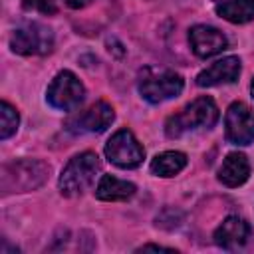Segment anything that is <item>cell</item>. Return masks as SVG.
Instances as JSON below:
<instances>
[{"label":"cell","instance_id":"5b68a950","mask_svg":"<svg viewBox=\"0 0 254 254\" xmlns=\"http://www.w3.org/2000/svg\"><path fill=\"white\" fill-rule=\"evenodd\" d=\"M10 48L20 56H46L54 50V32L40 22H26L12 32Z\"/></svg>","mask_w":254,"mask_h":254},{"label":"cell","instance_id":"8992f818","mask_svg":"<svg viewBox=\"0 0 254 254\" xmlns=\"http://www.w3.org/2000/svg\"><path fill=\"white\" fill-rule=\"evenodd\" d=\"M83 97H85V87L79 81V77L69 69H62L46 89V101L60 111L75 109L83 101Z\"/></svg>","mask_w":254,"mask_h":254},{"label":"cell","instance_id":"7a4b0ae2","mask_svg":"<svg viewBox=\"0 0 254 254\" xmlns=\"http://www.w3.org/2000/svg\"><path fill=\"white\" fill-rule=\"evenodd\" d=\"M50 177V165L38 159H18L2 167L0 185L4 192H28L42 187Z\"/></svg>","mask_w":254,"mask_h":254},{"label":"cell","instance_id":"7402d4cb","mask_svg":"<svg viewBox=\"0 0 254 254\" xmlns=\"http://www.w3.org/2000/svg\"><path fill=\"white\" fill-rule=\"evenodd\" d=\"M214 2H224V0H214Z\"/></svg>","mask_w":254,"mask_h":254},{"label":"cell","instance_id":"9c48e42d","mask_svg":"<svg viewBox=\"0 0 254 254\" xmlns=\"http://www.w3.org/2000/svg\"><path fill=\"white\" fill-rule=\"evenodd\" d=\"M115 119V111L107 101H95L87 109L73 113L65 121V129L71 133H101Z\"/></svg>","mask_w":254,"mask_h":254},{"label":"cell","instance_id":"7c38bea8","mask_svg":"<svg viewBox=\"0 0 254 254\" xmlns=\"http://www.w3.org/2000/svg\"><path fill=\"white\" fill-rule=\"evenodd\" d=\"M248 236H250V224L240 216L224 218L212 234L216 246H220L224 250H236V248L244 246Z\"/></svg>","mask_w":254,"mask_h":254},{"label":"cell","instance_id":"3957f363","mask_svg":"<svg viewBox=\"0 0 254 254\" xmlns=\"http://www.w3.org/2000/svg\"><path fill=\"white\" fill-rule=\"evenodd\" d=\"M99 169H101L99 157L91 151H83V153L71 157L60 175V181H58L60 192L69 198L79 196L83 190H87V187H91Z\"/></svg>","mask_w":254,"mask_h":254},{"label":"cell","instance_id":"30bf717a","mask_svg":"<svg viewBox=\"0 0 254 254\" xmlns=\"http://www.w3.org/2000/svg\"><path fill=\"white\" fill-rule=\"evenodd\" d=\"M189 44H190L192 54L202 60L212 58L228 48L226 36L218 28L206 26V24H196L189 30Z\"/></svg>","mask_w":254,"mask_h":254},{"label":"cell","instance_id":"6da1fadb","mask_svg":"<svg viewBox=\"0 0 254 254\" xmlns=\"http://www.w3.org/2000/svg\"><path fill=\"white\" fill-rule=\"evenodd\" d=\"M220 113L212 97H196L189 105H185L181 111L171 115L165 123V133L169 139H179L190 131L198 129H210L216 125Z\"/></svg>","mask_w":254,"mask_h":254},{"label":"cell","instance_id":"2e32d148","mask_svg":"<svg viewBox=\"0 0 254 254\" xmlns=\"http://www.w3.org/2000/svg\"><path fill=\"white\" fill-rule=\"evenodd\" d=\"M185 167H187V155L181 151H165L151 161V173L165 179L179 175Z\"/></svg>","mask_w":254,"mask_h":254},{"label":"cell","instance_id":"277c9868","mask_svg":"<svg viewBox=\"0 0 254 254\" xmlns=\"http://www.w3.org/2000/svg\"><path fill=\"white\" fill-rule=\"evenodd\" d=\"M185 87L183 77L167 67H145L139 73V93L149 103H163L181 95Z\"/></svg>","mask_w":254,"mask_h":254},{"label":"cell","instance_id":"ffe728a7","mask_svg":"<svg viewBox=\"0 0 254 254\" xmlns=\"http://www.w3.org/2000/svg\"><path fill=\"white\" fill-rule=\"evenodd\" d=\"M139 250H171V248H165V246H157V244H145V246H141Z\"/></svg>","mask_w":254,"mask_h":254},{"label":"cell","instance_id":"d6986e66","mask_svg":"<svg viewBox=\"0 0 254 254\" xmlns=\"http://www.w3.org/2000/svg\"><path fill=\"white\" fill-rule=\"evenodd\" d=\"M64 2H65V6H69V8H73V10H79V8L89 6L93 0H64Z\"/></svg>","mask_w":254,"mask_h":254},{"label":"cell","instance_id":"52a82bcc","mask_svg":"<svg viewBox=\"0 0 254 254\" xmlns=\"http://www.w3.org/2000/svg\"><path fill=\"white\" fill-rule=\"evenodd\" d=\"M105 157L119 169H135L143 163L145 149L129 129H119L105 143Z\"/></svg>","mask_w":254,"mask_h":254},{"label":"cell","instance_id":"4fadbf2b","mask_svg":"<svg viewBox=\"0 0 254 254\" xmlns=\"http://www.w3.org/2000/svg\"><path fill=\"white\" fill-rule=\"evenodd\" d=\"M250 177V163L244 153H228L218 167V181L224 187H240Z\"/></svg>","mask_w":254,"mask_h":254},{"label":"cell","instance_id":"44dd1931","mask_svg":"<svg viewBox=\"0 0 254 254\" xmlns=\"http://www.w3.org/2000/svg\"><path fill=\"white\" fill-rule=\"evenodd\" d=\"M250 91H252V97H254V79H252V83H250Z\"/></svg>","mask_w":254,"mask_h":254},{"label":"cell","instance_id":"9a60e30c","mask_svg":"<svg viewBox=\"0 0 254 254\" xmlns=\"http://www.w3.org/2000/svg\"><path fill=\"white\" fill-rule=\"evenodd\" d=\"M216 14L230 24H246L254 20V0H224L218 2Z\"/></svg>","mask_w":254,"mask_h":254},{"label":"cell","instance_id":"5bb4252c","mask_svg":"<svg viewBox=\"0 0 254 254\" xmlns=\"http://www.w3.org/2000/svg\"><path fill=\"white\" fill-rule=\"evenodd\" d=\"M135 185L129 181H121L113 175H103L95 187V196L99 200L115 202V200H127L135 194Z\"/></svg>","mask_w":254,"mask_h":254},{"label":"cell","instance_id":"ba28073f","mask_svg":"<svg viewBox=\"0 0 254 254\" xmlns=\"http://www.w3.org/2000/svg\"><path fill=\"white\" fill-rule=\"evenodd\" d=\"M224 133L232 145L254 143V109L242 101L230 103L224 115Z\"/></svg>","mask_w":254,"mask_h":254},{"label":"cell","instance_id":"ac0fdd59","mask_svg":"<svg viewBox=\"0 0 254 254\" xmlns=\"http://www.w3.org/2000/svg\"><path fill=\"white\" fill-rule=\"evenodd\" d=\"M26 10H36L40 14H56L58 12V4L56 0H24L22 2Z\"/></svg>","mask_w":254,"mask_h":254},{"label":"cell","instance_id":"8fae6325","mask_svg":"<svg viewBox=\"0 0 254 254\" xmlns=\"http://www.w3.org/2000/svg\"><path fill=\"white\" fill-rule=\"evenodd\" d=\"M240 75V60L236 56H226L222 60H216L206 69H202L196 75V85L200 87H212L222 83H232Z\"/></svg>","mask_w":254,"mask_h":254},{"label":"cell","instance_id":"e0dca14e","mask_svg":"<svg viewBox=\"0 0 254 254\" xmlns=\"http://www.w3.org/2000/svg\"><path fill=\"white\" fill-rule=\"evenodd\" d=\"M20 125V115L16 111V107H12L8 101L0 103V139H8L16 133Z\"/></svg>","mask_w":254,"mask_h":254}]
</instances>
